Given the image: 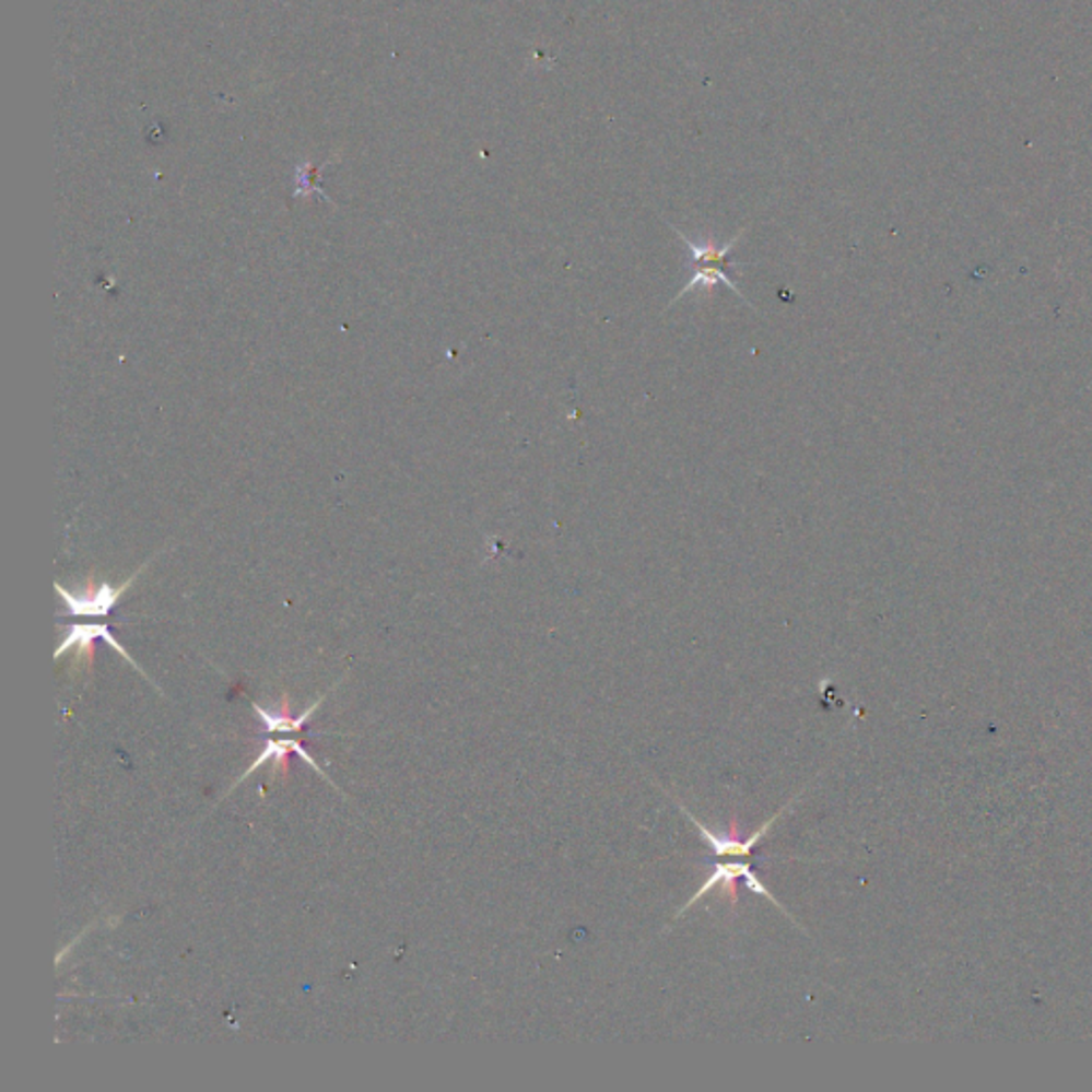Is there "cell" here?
Instances as JSON below:
<instances>
[{"mask_svg":"<svg viewBox=\"0 0 1092 1092\" xmlns=\"http://www.w3.org/2000/svg\"><path fill=\"white\" fill-rule=\"evenodd\" d=\"M672 231L683 239L685 248H688V255H690V267H694V273L692 278L688 280V284L681 289V293L668 304V307L674 306L677 302H681L685 295H690L692 291H698V289H713L715 284H724L728 289H732L744 304L749 307L751 304L744 300L743 291L732 282V278L728 275V269H735L737 262L730 261V253L735 250V246L739 244V239L743 237V231L739 235H735L732 239H728L726 244L717 246L713 239H692L688 237L681 228L672 226Z\"/></svg>","mask_w":1092,"mask_h":1092,"instance_id":"6da1fadb","label":"cell"},{"mask_svg":"<svg viewBox=\"0 0 1092 1092\" xmlns=\"http://www.w3.org/2000/svg\"><path fill=\"white\" fill-rule=\"evenodd\" d=\"M137 574H132V578H129L120 589H114L111 585H101V587H96L92 591L86 589L84 594H71L62 585L56 583V591L64 600L69 614H73V617H105V614H109L111 609L116 607V602L120 600V596L131 587V583L137 578Z\"/></svg>","mask_w":1092,"mask_h":1092,"instance_id":"277c9868","label":"cell"},{"mask_svg":"<svg viewBox=\"0 0 1092 1092\" xmlns=\"http://www.w3.org/2000/svg\"><path fill=\"white\" fill-rule=\"evenodd\" d=\"M96 638L105 641V643H107V645H109L116 654H120V656L125 657V659L131 664L132 668H137L141 674H145V672L137 666V661L129 656V651H127V649H125V647H122V645L114 638V634L109 632V627H107V625H103V623H78V625L67 627L64 641L60 643V647L56 649L54 657H56V659H60V657L64 656V654H69V651H73V649L78 647V661H82L86 654L90 657L94 656V641H96Z\"/></svg>","mask_w":1092,"mask_h":1092,"instance_id":"3957f363","label":"cell"},{"mask_svg":"<svg viewBox=\"0 0 1092 1092\" xmlns=\"http://www.w3.org/2000/svg\"><path fill=\"white\" fill-rule=\"evenodd\" d=\"M322 700H325V696H320V698L316 700L309 708H306V711H304L302 715H297V717H291V715L286 713V704L282 706V711H280V713H269V711H265L262 706H259L257 702H253V708H255V711H257V715L261 717V721L265 724L267 732H273V735H289V732H300V730L306 726L307 721L312 719V715L316 713V708L322 704Z\"/></svg>","mask_w":1092,"mask_h":1092,"instance_id":"52a82bcc","label":"cell"},{"mask_svg":"<svg viewBox=\"0 0 1092 1092\" xmlns=\"http://www.w3.org/2000/svg\"><path fill=\"white\" fill-rule=\"evenodd\" d=\"M741 877H743L744 883H747V888H749L751 892H755V894H760V896L768 899V901H771L777 909H782V912L786 914L784 905H782V903H779V901L771 894V890H768L762 881H758V877H755V873L751 871V867H749V865H743V862H735V865H715L713 873L706 877V881L702 883V888H700L698 892H696V894L688 901V905H683V909H679L677 918H679V916H683L688 909H692V907L698 903L700 899H704L706 894H711L717 885L728 888V890H730V901H737V885H735V881H737V879H741Z\"/></svg>","mask_w":1092,"mask_h":1092,"instance_id":"7a4b0ae2","label":"cell"},{"mask_svg":"<svg viewBox=\"0 0 1092 1092\" xmlns=\"http://www.w3.org/2000/svg\"><path fill=\"white\" fill-rule=\"evenodd\" d=\"M291 753H297V755H300V758H302L304 762H307V764H309V768H314V771H316V773H318L320 777H325V779H327V782H329V784L333 786V782H331V779L327 777V773H325V771H322V768H320V766L316 764V760H314V758H312V755L307 753L306 747L300 743V741H293V739H282V741H273V739H269V741L265 743V747H262L261 753L257 755V760H255V762L250 764V768H248V771H246V773H244V775H242V777H239V779L235 782V786L233 787H237L239 786V784H242V782H246V779H248V777H250L253 773H257L259 768H262V766H265V764H269V762H273V771H271V777H275V773H278V771H280V773H282L284 777H286V775H289V768H291V766H289V755H291Z\"/></svg>","mask_w":1092,"mask_h":1092,"instance_id":"5b68a950","label":"cell"},{"mask_svg":"<svg viewBox=\"0 0 1092 1092\" xmlns=\"http://www.w3.org/2000/svg\"><path fill=\"white\" fill-rule=\"evenodd\" d=\"M679 807L683 809V813L688 815V820H690V822L698 829L702 841L711 845V849L715 852V856H749V854H751V849H753V845H755V843H760V841L766 836V832L771 831V826H773V824L782 818V813L786 811L789 805H786L782 811H777V815H773V818H771V820H768V822H766L760 831L753 832L749 838L730 836V834H715V832L708 831V829H706L700 820H696V818H694V815H692V813H690V811H688L681 802H679Z\"/></svg>","mask_w":1092,"mask_h":1092,"instance_id":"8992f818","label":"cell"}]
</instances>
